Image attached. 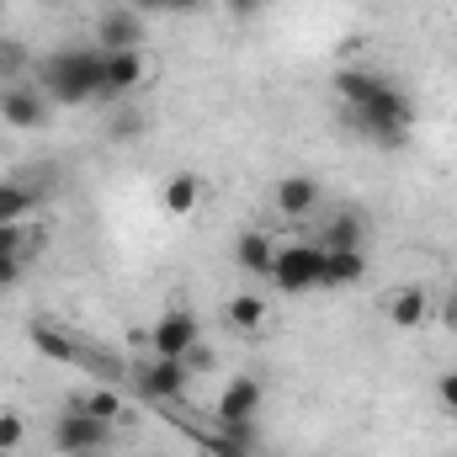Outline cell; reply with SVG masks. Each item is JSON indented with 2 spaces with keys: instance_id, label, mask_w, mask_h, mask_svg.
<instances>
[{
  "instance_id": "5",
  "label": "cell",
  "mask_w": 457,
  "mask_h": 457,
  "mask_svg": "<svg viewBox=\"0 0 457 457\" xmlns=\"http://www.w3.org/2000/svg\"><path fill=\"white\" fill-rule=\"evenodd\" d=\"M187 383H192V367H187L181 356H144V361L133 367V388H138L144 399H154V404L181 399Z\"/></svg>"
},
{
  "instance_id": "3",
  "label": "cell",
  "mask_w": 457,
  "mask_h": 457,
  "mask_svg": "<svg viewBox=\"0 0 457 457\" xmlns=\"http://www.w3.org/2000/svg\"><path fill=\"white\" fill-rule=\"evenodd\" d=\"M320 271H325V245H320V239H287V245H277V255H271V282H277L282 293H309V287H320Z\"/></svg>"
},
{
  "instance_id": "9",
  "label": "cell",
  "mask_w": 457,
  "mask_h": 457,
  "mask_svg": "<svg viewBox=\"0 0 457 457\" xmlns=\"http://www.w3.org/2000/svg\"><path fill=\"white\" fill-rule=\"evenodd\" d=\"M271 208H277L287 224L314 219V208H320V181H314V176H282V181L271 187Z\"/></svg>"
},
{
  "instance_id": "12",
  "label": "cell",
  "mask_w": 457,
  "mask_h": 457,
  "mask_svg": "<svg viewBox=\"0 0 457 457\" xmlns=\"http://www.w3.org/2000/svg\"><path fill=\"white\" fill-rule=\"evenodd\" d=\"M43 117H48V102H43V91H32V86H11V91L0 96V122H5V128L32 133V128H43Z\"/></svg>"
},
{
  "instance_id": "25",
  "label": "cell",
  "mask_w": 457,
  "mask_h": 457,
  "mask_svg": "<svg viewBox=\"0 0 457 457\" xmlns=\"http://www.w3.org/2000/svg\"><path fill=\"white\" fill-rule=\"evenodd\" d=\"M224 11L245 21V16H255V11H261V0H224Z\"/></svg>"
},
{
  "instance_id": "8",
  "label": "cell",
  "mask_w": 457,
  "mask_h": 457,
  "mask_svg": "<svg viewBox=\"0 0 457 457\" xmlns=\"http://www.w3.org/2000/svg\"><path fill=\"white\" fill-rule=\"evenodd\" d=\"M261 399H266V388H261V378H228L224 394H219V404H213V420L219 426H245V420H255L261 415Z\"/></svg>"
},
{
  "instance_id": "10",
  "label": "cell",
  "mask_w": 457,
  "mask_h": 457,
  "mask_svg": "<svg viewBox=\"0 0 457 457\" xmlns=\"http://www.w3.org/2000/svg\"><path fill=\"white\" fill-rule=\"evenodd\" d=\"M383 314H388L394 330H420V325L436 314V303H431V293H426L420 282H404V287H394V293L383 298Z\"/></svg>"
},
{
  "instance_id": "20",
  "label": "cell",
  "mask_w": 457,
  "mask_h": 457,
  "mask_svg": "<svg viewBox=\"0 0 457 457\" xmlns=\"http://www.w3.org/2000/svg\"><path fill=\"white\" fill-rule=\"evenodd\" d=\"M75 410H86V415H96V420H122V399H117V388H86V394H75L70 399Z\"/></svg>"
},
{
  "instance_id": "2",
  "label": "cell",
  "mask_w": 457,
  "mask_h": 457,
  "mask_svg": "<svg viewBox=\"0 0 457 457\" xmlns=\"http://www.w3.org/2000/svg\"><path fill=\"white\" fill-rule=\"evenodd\" d=\"M43 86L59 107H80L91 96H107L102 86V48H64L43 64Z\"/></svg>"
},
{
  "instance_id": "22",
  "label": "cell",
  "mask_w": 457,
  "mask_h": 457,
  "mask_svg": "<svg viewBox=\"0 0 457 457\" xmlns=\"http://www.w3.org/2000/svg\"><path fill=\"white\" fill-rule=\"evenodd\" d=\"M21 442H27V420L16 410H0V457H11Z\"/></svg>"
},
{
  "instance_id": "17",
  "label": "cell",
  "mask_w": 457,
  "mask_h": 457,
  "mask_svg": "<svg viewBox=\"0 0 457 457\" xmlns=\"http://www.w3.org/2000/svg\"><path fill=\"white\" fill-rule=\"evenodd\" d=\"M32 345L43 351V356H54V361H80V341L70 336V330H59V325H48V320H32Z\"/></svg>"
},
{
  "instance_id": "14",
  "label": "cell",
  "mask_w": 457,
  "mask_h": 457,
  "mask_svg": "<svg viewBox=\"0 0 457 457\" xmlns=\"http://www.w3.org/2000/svg\"><path fill=\"white\" fill-rule=\"evenodd\" d=\"M271 255H277L271 228H239V239H234V261H239V271H250V277H271Z\"/></svg>"
},
{
  "instance_id": "24",
  "label": "cell",
  "mask_w": 457,
  "mask_h": 457,
  "mask_svg": "<svg viewBox=\"0 0 457 457\" xmlns=\"http://www.w3.org/2000/svg\"><path fill=\"white\" fill-rule=\"evenodd\" d=\"M181 361H187L192 372H208V367H213V351H208V345L197 341V345H192V351H187V356H181Z\"/></svg>"
},
{
  "instance_id": "6",
  "label": "cell",
  "mask_w": 457,
  "mask_h": 457,
  "mask_svg": "<svg viewBox=\"0 0 457 457\" xmlns=\"http://www.w3.org/2000/svg\"><path fill=\"white\" fill-rule=\"evenodd\" d=\"M197 341H203V336H197V320H192L187 309H165V314L144 330V351H149V356H187Z\"/></svg>"
},
{
  "instance_id": "23",
  "label": "cell",
  "mask_w": 457,
  "mask_h": 457,
  "mask_svg": "<svg viewBox=\"0 0 457 457\" xmlns=\"http://www.w3.org/2000/svg\"><path fill=\"white\" fill-rule=\"evenodd\" d=\"M21 271H27V261H16V255H0V287H16V282H21Z\"/></svg>"
},
{
  "instance_id": "28",
  "label": "cell",
  "mask_w": 457,
  "mask_h": 457,
  "mask_svg": "<svg viewBox=\"0 0 457 457\" xmlns=\"http://www.w3.org/2000/svg\"><path fill=\"white\" fill-rule=\"evenodd\" d=\"M447 5H457V0H447Z\"/></svg>"
},
{
  "instance_id": "1",
  "label": "cell",
  "mask_w": 457,
  "mask_h": 457,
  "mask_svg": "<svg viewBox=\"0 0 457 457\" xmlns=\"http://www.w3.org/2000/svg\"><path fill=\"white\" fill-rule=\"evenodd\" d=\"M336 96L345 107V122L372 138L378 149H404L410 133H415V102L378 70H361V64H345L336 75Z\"/></svg>"
},
{
  "instance_id": "13",
  "label": "cell",
  "mask_w": 457,
  "mask_h": 457,
  "mask_svg": "<svg viewBox=\"0 0 457 457\" xmlns=\"http://www.w3.org/2000/svg\"><path fill=\"white\" fill-rule=\"evenodd\" d=\"M96 48L117 54V48H144V16L138 11H107L96 21Z\"/></svg>"
},
{
  "instance_id": "16",
  "label": "cell",
  "mask_w": 457,
  "mask_h": 457,
  "mask_svg": "<svg viewBox=\"0 0 457 457\" xmlns=\"http://www.w3.org/2000/svg\"><path fill=\"white\" fill-rule=\"evenodd\" d=\"M361 271H367V255H361V250H325L320 287H356Z\"/></svg>"
},
{
  "instance_id": "7",
  "label": "cell",
  "mask_w": 457,
  "mask_h": 457,
  "mask_svg": "<svg viewBox=\"0 0 457 457\" xmlns=\"http://www.w3.org/2000/svg\"><path fill=\"white\" fill-rule=\"evenodd\" d=\"M149 75H154V64H149V54H144V48H117V54H102V86H107V96H133Z\"/></svg>"
},
{
  "instance_id": "26",
  "label": "cell",
  "mask_w": 457,
  "mask_h": 457,
  "mask_svg": "<svg viewBox=\"0 0 457 457\" xmlns=\"http://www.w3.org/2000/svg\"><path fill=\"white\" fill-rule=\"evenodd\" d=\"M128 11H138V16H154V11H165V0H128Z\"/></svg>"
},
{
  "instance_id": "15",
  "label": "cell",
  "mask_w": 457,
  "mask_h": 457,
  "mask_svg": "<svg viewBox=\"0 0 457 457\" xmlns=\"http://www.w3.org/2000/svg\"><path fill=\"white\" fill-rule=\"evenodd\" d=\"M160 203H165V213H170V219H192V213L203 208V176L176 170V176L160 187Z\"/></svg>"
},
{
  "instance_id": "19",
  "label": "cell",
  "mask_w": 457,
  "mask_h": 457,
  "mask_svg": "<svg viewBox=\"0 0 457 457\" xmlns=\"http://www.w3.org/2000/svg\"><path fill=\"white\" fill-rule=\"evenodd\" d=\"M43 245V234L32 224H0V255H16V261H32Z\"/></svg>"
},
{
  "instance_id": "27",
  "label": "cell",
  "mask_w": 457,
  "mask_h": 457,
  "mask_svg": "<svg viewBox=\"0 0 457 457\" xmlns=\"http://www.w3.org/2000/svg\"><path fill=\"white\" fill-rule=\"evenodd\" d=\"M203 0H165V11H197Z\"/></svg>"
},
{
  "instance_id": "18",
  "label": "cell",
  "mask_w": 457,
  "mask_h": 457,
  "mask_svg": "<svg viewBox=\"0 0 457 457\" xmlns=\"http://www.w3.org/2000/svg\"><path fill=\"white\" fill-rule=\"evenodd\" d=\"M37 208V187L21 181H0V224H27V213Z\"/></svg>"
},
{
  "instance_id": "4",
  "label": "cell",
  "mask_w": 457,
  "mask_h": 457,
  "mask_svg": "<svg viewBox=\"0 0 457 457\" xmlns=\"http://www.w3.org/2000/svg\"><path fill=\"white\" fill-rule=\"evenodd\" d=\"M112 436H117L112 420H96V415H86L75 404L54 420V453H64V457H102L112 447Z\"/></svg>"
},
{
  "instance_id": "21",
  "label": "cell",
  "mask_w": 457,
  "mask_h": 457,
  "mask_svg": "<svg viewBox=\"0 0 457 457\" xmlns=\"http://www.w3.org/2000/svg\"><path fill=\"white\" fill-rule=\"evenodd\" d=\"M325 250H361V224L351 219V213H341L336 224L325 228V239H320Z\"/></svg>"
},
{
  "instance_id": "11",
  "label": "cell",
  "mask_w": 457,
  "mask_h": 457,
  "mask_svg": "<svg viewBox=\"0 0 457 457\" xmlns=\"http://www.w3.org/2000/svg\"><path fill=\"white\" fill-rule=\"evenodd\" d=\"M224 325L234 336H245V341H261V336L271 330V303L255 298V293H234L224 303Z\"/></svg>"
}]
</instances>
